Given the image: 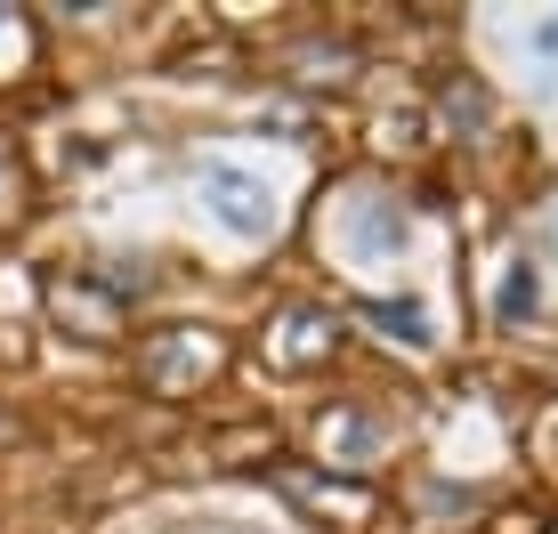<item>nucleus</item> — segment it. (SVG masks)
Listing matches in <instances>:
<instances>
[{"mask_svg": "<svg viewBox=\"0 0 558 534\" xmlns=\"http://www.w3.org/2000/svg\"><path fill=\"white\" fill-rule=\"evenodd\" d=\"M57 324H73L82 340H113L122 332V283H89V276H57L49 283Z\"/></svg>", "mask_w": 558, "mask_h": 534, "instance_id": "1", "label": "nucleus"}, {"mask_svg": "<svg viewBox=\"0 0 558 534\" xmlns=\"http://www.w3.org/2000/svg\"><path fill=\"white\" fill-rule=\"evenodd\" d=\"M219 365V349H195V332H162L146 349V373L154 380H186V373H210Z\"/></svg>", "mask_w": 558, "mask_h": 534, "instance_id": "2", "label": "nucleus"}, {"mask_svg": "<svg viewBox=\"0 0 558 534\" xmlns=\"http://www.w3.org/2000/svg\"><path fill=\"white\" fill-rule=\"evenodd\" d=\"M203 179L227 195V219H235V227H267V195H252V186H243L235 170H203Z\"/></svg>", "mask_w": 558, "mask_h": 534, "instance_id": "3", "label": "nucleus"}, {"mask_svg": "<svg viewBox=\"0 0 558 534\" xmlns=\"http://www.w3.org/2000/svg\"><path fill=\"white\" fill-rule=\"evenodd\" d=\"M526 308H534V276H526V267H510V283H502V324H518Z\"/></svg>", "mask_w": 558, "mask_h": 534, "instance_id": "4", "label": "nucleus"}, {"mask_svg": "<svg viewBox=\"0 0 558 534\" xmlns=\"http://www.w3.org/2000/svg\"><path fill=\"white\" fill-rule=\"evenodd\" d=\"M373 324H389L397 340H429V324H421V308H373Z\"/></svg>", "mask_w": 558, "mask_h": 534, "instance_id": "5", "label": "nucleus"}, {"mask_svg": "<svg viewBox=\"0 0 558 534\" xmlns=\"http://www.w3.org/2000/svg\"><path fill=\"white\" fill-rule=\"evenodd\" d=\"M33 41H25V25H16V16H0V57H25Z\"/></svg>", "mask_w": 558, "mask_h": 534, "instance_id": "6", "label": "nucleus"}, {"mask_svg": "<svg viewBox=\"0 0 558 534\" xmlns=\"http://www.w3.org/2000/svg\"><path fill=\"white\" fill-rule=\"evenodd\" d=\"M550 534H558V526H550Z\"/></svg>", "mask_w": 558, "mask_h": 534, "instance_id": "7", "label": "nucleus"}]
</instances>
